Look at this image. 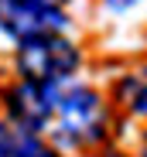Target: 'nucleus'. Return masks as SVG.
Masks as SVG:
<instances>
[{"mask_svg":"<svg viewBox=\"0 0 147 157\" xmlns=\"http://www.w3.org/2000/svg\"><path fill=\"white\" fill-rule=\"evenodd\" d=\"M140 4V0H106V10L110 14H127V10H133Z\"/></svg>","mask_w":147,"mask_h":157,"instance_id":"obj_7","label":"nucleus"},{"mask_svg":"<svg viewBox=\"0 0 147 157\" xmlns=\"http://www.w3.org/2000/svg\"><path fill=\"white\" fill-rule=\"evenodd\" d=\"M116 99L137 116H147V68H137L116 82Z\"/></svg>","mask_w":147,"mask_h":157,"instance_id":"obj_6","label":"nucleus"},{"mask_svg":"<svg viewBox=\"0 0 147 157\" xmlns=\"http://www.w3.org/2000/svg\"><path fill=\"white\" fill-rule=\"evenodd\" d=\"M144 157H147V154H144Z\"/></svg>","mask_w":147,"mask_h":157,"instance_id":"obj_9","label":"nucleus"},{"mask_svg":"<svg viewBox=\"0 0 147 157\" xmlns=\"http://www.w3.org/2000/svg\"><path fill=\"white\" fill-rule=\"evenodd\" d=\"M0 157H62L52 144H44L34 133L10 126L7 120H0Z\"/></svg>","mask_w":147,"mask_h":157,"instance_id":"obj_5","label":"nucleus"},{"mask_svg":"<svg viewBox=\"0 0 147 157\" xmlns=\"http://www.w3.org/2000/svg\"><path fill=\"white\" fill-rule=\"evenodd\" d=\"M106 123L110 116L99 92L75 82L58 86L52 126H48V133L55 137L58 147H96L106 137Z\"/></svg>","mask_w":147,"mask_h":157,"instance_id":"obj_1","label":"nucleus"},{"mask_svg":"<svg viewBox=\"0 0 147 157\" xmlns=\"http://www.w3.org/2000/svg\"><path fill=\"white\" fill-rule=\"evenodd\" d=\"M68 0H0V34L24 44L48 34H65Z\"/></svg>","mask_w":147,"mask_h":157,"instance_id":"obj_3","label":"nucleus"},{"mask_svg":"<svg viewBox=\"0 0 147 157\" xmlns=\"http://www.w3.org/2000/svg\"><path fill=\"white\" fill-rule=\"evenodd\" d=\"M14 65L24 82H38V86H65L72 82V75L82 65V51L75 41H68L65 34H48L24 41L14 51Z\"/></svg>","mask_w":147,"mask_h":157,"instance_id":"obj_2","label":"nucleus"},{"mask_svg":"<svg viewBox=\"0 0 147 157\" xmlns=\"http://www.w3.org/2000/svg\"><path fill=\"white\" fill-rule=\"evenodd\" d=\"M55 92L58 86H38V82H21L10 86L4 92V113L7 123L24 130V133L41 137V130L52 126V113H55Z\"/></svg>","mask_w":147,"mask_h":157,"instance_id":"obj_4","label":"nucleus"},{"mask_svg":"<svg viewBox=\"0 0 147 157\" xmlns=\"http://www.w3.org/2000/svg\"><path fill=\"white\" fill-rule=\"evenodd\" d=\"M99 157H127V154H120V150H103Z\"/></svg>","mask_w":147,"mask_h":157,"instance_id":"obj_8","label":"nucleus"}]
</instances>
